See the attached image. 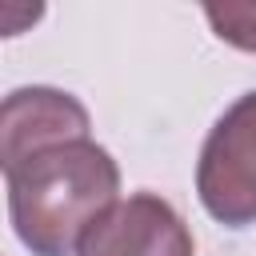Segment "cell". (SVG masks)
<instances>
[{"instance_id":"6da1fadb","label":"cell","mask_w":256,"mask_h":256,"mask_svg":"<svg viewBox=\"0 0 256 256\" xmlns=\"http://www.w3.org/2000/svg\"><path fill=\"white\" fill-rule=\"evenodd\" d=\"M4 176L16 236L32 256H72L120 188L116 160L92 140L32 152Z\"/></svg>"},{"instance_id":"7a4b0ae2","label":"cell","mask_w":256,"mask_h":256,"mask_svg":"<svg viewBox=\"0 0 256 256\" xmlns=\"http://www.w3.org/2000/svg\"><path fill=\"white\" fill-rule=\"evenodd\" d=\"M196 192L212 220L228 228L256 224V92L240 96L208 132Z\"/></svg>"},{"instance_id":"3957f363","label":"cell","mask_w":256,"mask_h":256,"mask_svg":"<svg viewBox=\"0 0 256 256\" xmlns=\"http://www.w3.org/2000/svg\"><path fill=\"white\" fill-rule=\"evenodd\" d=\"M76 256H192V236L168 200L136 192L88 228Z\"/></svg>"},{"instance_id":"277c9868","label":"cell","mask_w":256,"mask_h":256,"mask_svg":"<svg viewBox=\"0 0 256 256\" xmlns=\"http://www.w3.org/2000/svg\"><path fill=\"white\" fill-rule=\"evenodd\" d=\"M88 140V112L56 88H20L0 108V164L4 172L32 152Z\"/></svg>"},{"instance_id":"5b68a950","label":"cell","mask_w":256,"mask_h":256,"mask_svg":"<svg viewBox=\"0 0 256 256\" xmlns=\"http://www.w3.org/2000/svg\"><path fill=\"white\" fill-rule=\"evenodd\" d=\"M204 16L220 40H228L244 52H256V4H208Z\"/></svg>"}]
</instances>
